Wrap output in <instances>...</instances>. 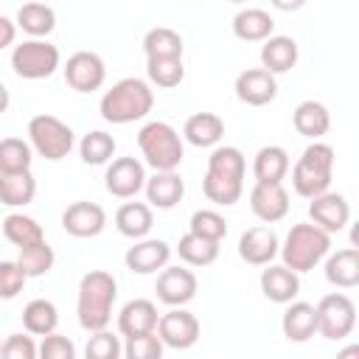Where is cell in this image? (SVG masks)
I'll use <instances>...</instances> for the list:
<instances>
[{
    "label": "cell",
    "instance_id": "7c38bea8",
    "mask_svg": "<svg viewBox=\"0 0 359 359\" xmlns=\"http://www.w3.org/2000/svg\"><path fill=\"white\" fill-rule=\"evenodd\" d=\"M107 79V65L98 53L93 50H76L67 56L65 65V81L76 90V93H95L101 90Z\"/></svg>",
    "mask_w": 359,
    "mask_h": 359
},
{
    "label": "cell",
    "instance_id": "c3c4849f",
    "mask_svg": "<svg viewBox=\"0 0 359 359\" xmlns=\"http://www.w3.org/2000/svg\"><path fill=\"white\" fill-rule=\"evenodd\" d=\"M337 359H359V345H356V342L345 345V348L337 353Z\"/></svg>",
    "mask_w": 359,
    "mask_h": 359
},
{
    "label": "cell",
    "instance_id": "9c48e42d",
    "mask_svg": "<svg viewBox=\"0 0 359 359\" xmlns=\"http://www.w3.org/2000/svg\"><path fill=\"white\" fill-rule=\"evenodd\" d=\"M314 311H317V334H323L325 339H342L356 325V306L345 292L323 294Z\"/></svg>",
    "mask_w": 359,
    "mask_h": 359
},
{
    "label": "cell",
    "instance_id": "603a6c76",
    "mask_svg": "<svg viewBox=\"0 0 359 359\" xmlns=\"http://www.w3.org/2000/svg\"><path fill=\"white\" fill-rule=\"evenodd\" d=\"M280 328H283V337L289 342H306L317 334V311L311 303L306 300H292L286 303V311L280 317Z\"/></svg>",
    "mask_w": 359,
    "mask_h": 359
},
{
    "label": "cell",
    "instance_id": "e0dca14e",
    "mask_svg": "<svg viewBox=\"0 0 359 359\" xmlns=\"http://www.w3.org/2000/svg\"><path fill=\"white\" fill-rule=\"evenodd\" d=\"M250 210L266 224L280 222L289 213V194L283 182H255L250 191Z\"/></svg>",
    "mask_w": 359,
    "mask_h": 359
},
{
    "label": "cell",
    "instance_id": "83f0119b",
    "mask_svg": "<svg viewBox=\"0 0 359 359\" xmlns=\"http://www.w3.org/2000/svg\"><path fill=\"white\" fill-rule=\"evenodd\" d=\"M151 224H154V213L146 202H123L115 210V227L126 238H135V241L146 238Z\"/></svg>",
    "mask_w": 359,
    "mask_h": 359
},
{
    "label": "cell",
    "instance_id": "7a4b0ae2",
    "mask_svg": "<svg viewBox=\"0 0 359 359\" xmlns=\"http://www.w3.org/2000/svg\"><path fill=\"white\" fill-rule=\"evenodd\" d=\"M118 297V280L107 269H90L79 280V300H76V314L79 325L84 331H104L112 320V306Z\"/></svg>",
    "mask_w": 359,
    "mask_h": 359
},
{
    "label": "cell",
    "instance_id": "74e56055",
    "mask_svg": "<svg viewBox=\"0 0 359 359\" xmlns=\"http://www.w3.org/2000/svg\"><path fill=\"white\" fill-rule=\"evenodd\" d=\"M31 143L22 137H3L0 140V174H22L31 171Z\"/></svg>",
    "mask_w": 359,
    "mask_h": 359
},
{
    "label": "cell",
    "instance_id": "d4e9b609",
    "mask_svg": "<svg viewBox=\"0 0 359 359\" xmlns=\"http://www.w3.org/2000/svg\"><path fill=\"white\" fill-rule=\"evenodd\" d=\"M272 31H275V20L261 6H247L233 17V34L244 42H264L272 36Z\"/></svg>",
    "mask_w": 359,
    "mask_h": 359
},
{
    "label": "cell",
    "instance_id": "8fae6325",
    "mask_svg": "<svg viewBox=\"0 0 359 359\" xmlns=\"http://www.w3.org/2000/svg\"><path fill=\"white\" fill-rule=\"evenodd\" d=\"M196 289H199V280L188 266H163L154 283L157 300L171 309H182L185 303H191L196 297Z\"/></svg>",
    "mask_w": 359,
    "mask_h": 359
},
{
    "label": "cell",
    "instance_id": "8d00e7d4",
    "mask_svg": "<svg viewBox=\"0 0 359 359\" xmlns=\"http://www.w3.org/2000/svg\"><path fill=\"white\" fill-rule=\"evenodd\" d=\"M17 264L22 266V272H25L28 278H42V275H48V272L53 269L56 252H53V247L42 238V241H36V244L22 247L20 255H17Z\"/></svg>",
    "mask_w": 359,
    "mask_h": 359
},
{
    "label": "cell",
    "instance_id": "f907efd6",
    "mask_svg": "<svg viewBox=\"0 0 359 359\" xmlns=\"http://www.w3.org/2000/svg\"><path fill=\"white\" fill-rule=\"evenodd\" d=\"M0 345H3V339H0Z\"/></svg>",
    "mask_w": 359,
    "mask_h": 359
},
{
    "label": "cell",
    "instance_id": "9a60e30c",
    "mask_svg": "<svg viewBox=\"0 0 359 359\" xmlns=\"http://www.w3.org/2000/svg\"><path fill=\"white\" fill-rule=\"evenodd\" d=\"M309 216H311V224H317L320 230L331 236V233H339L351 222V205L342 194L325 191L309 202Z\"/></svg>",
    "mask_w": 359,
    "mask_h": 359
},
{
    "label": "cell",
    "instance_id": "277c9868",
    "mask_svg": "<svg viewBox=\"0 0 359 359\" xmlns=\"http://www.w3.org/2000/svg\"><path fill=\"white\" fill-rule=\"evenodd\" d=\"M278 252L283 258V266L300 275L314 269L331 252V236L311 222H300V224H292Z\"/></svg>",
    "mask_w": 359,
    "mask_h": 359
},
{
    "label": "cell",
    "instance_id": "4fadbf2b",
    "mask_svg": "<svg viewBox=\"0 0 359 359\" xmlns=\"http://www.w3.org/2000/svg\"><path fill=\"white\" fill-rule=\"evenodd\" d=\"M104 185L112 196L118 199H132L143 191L146 185V165L137 160V157H115L109 165H107V174H104Z\"/></svg>",
    "mask_w": 359,
    "mask_h": 359
},
{
    "label": "cell",
    "instance_id": "bcb514c9",
    "mask_svg": "<svg viewBox=\"0 0 359 359\" xmlns=\"http://www.w3.org/2000/svg\"><path fill=\"white\" fill-rule=\"evenodd\" d=\"M0 359H36V342L31 334H8L0 345Z\"/></svg>",
    "mask_w": 359,
    "mask_h": 359
},
{
    "label": "cell",
    "instance_id": "cb8c5ba5",
    "mask_svg": "<svg viewBox=\"0 0 359 359\" xmlns=\"http://www.w3.org/2000/svg\"><path fill=\"white\" fill-rule=\"evenodd\" d=\"M297 42L292 36H283V34H272L269 39H264L261 45V67L272 76L278 73H289L294 65H297Z\"/></svg>",
    "mask_w": 359,
    "mask_h": 359
},
{
    "label": "cell",
    "instance_id": "2e32d148",
    "mask_svg": "<svg viewBox=\"0 0 359 359\" xmlns=\"http://www.w3.org/2000/svg\"><path fill=\"white\" fill-rule=\"evenodd\" d=\"M275 95H278V81L264 67H247L236 76V98L241 104L264 107V104L275 101Z\"/></svg>",
    "mask_w": 359,
    "mask_h": 359
},
{
    "label": "cell",
    "instance_id": "f35d334b",
    "mask_svg": "<svg viewBox=\"0 0 359 359\" xmlns=\"http://www.w3.org/2000/svg\"><path fill=\"white\" fill-rule=\"evenodd\" d=\"M79 154H81V160L87 165H104L115 154V137L109 132H104V129H93V132H87L81 137Z\"/></svg>",
    "mask_w": 359,
    "mask_h": 359
},
{
    "label": "cell",
    "instance_id": "44dd1931",
    "mask_svg": "<svg viewBox=\"0 0 359 359\" xmlns=\"http://www.w3.org/2000/svg\"><path fill=\"white\" fill-rule=\"evenodd\" d=\"M261 292L272 303H292L300 294V278L297 272L286 269L283 264H266L261 269Z\"/></svg>",
    "mask_w": 359,
    "mask_h": 359
},
{
    "label": "cell",
    "instance_id": "8992f818",
    "mask_svg": "<svg viewBox=\"0 0 359 359\" xmlns=\"http://www.w3.org/2000/svg\"><path fill=\"white\" fill-rule=\"evenodd\" d=\"M137 146H140L143 160L154 171H177L182 157H185L182 135L171 123H165V121L143 123L140 132H137Z\"/></svg>",
    "mask_w": 359,
    "mask_h": 359
},
{
    "label": "cell",
    "instance_id": "30bf717a",
    "mask_svg": "<svg viewBox=\"0 0 359 359\" xmlns=\"http://www.w3.org/2000/svg\"><path fill=\"white\" fill-rule=\"evenodd\" d=\"M154 334L160 337L163 348L188 351V348H194L199 342L202 325H199L196 314H191L188 309H168L165 314H160Z\"/></svg>",
    "mask_w": 359,
    "mask_h": 359
},
{
    "label": "cell",
    "instance_id": "60d3db41",
    "mask_svg": "<svg viewBox=\"0 0 359 359\" xmlns=\"http://www.w3.org/2000/svg\"><path fill=\"white\" fill-rule=\"evenodd\" d=\"M146 76L157 87H177L185 79V65L182 59H146Z\"/></svg>",
    "mask_w": 359,
    "mask_h": 359
},
{
    "label": "cell",
    "instance_id": "7dc6e473",
    "mask_svg": "<svg viewBox=\"0 0 359 359\" xmlns=\"http://www.w3.org/2000/svg\"><path fill=\"white\" fill-rule=\"evenodd\" d=\"M14 39H17V22L8 20L6 14H0V50L14 45Z\"/></svg>",
    "mask_w": 359,
    "mask_h": 359
},
{
    "label": "cell",
    "instance_id": "b9f144b4",
    "mask_svg": "<svg viewBox=\"0 0 359 359\" xmlns=\"http://www.w3.org/2000/svg\"><path fill=\"white\" fill-rule=\"evenodd\" d=\"M123 345L112 331H93L84 345V359H121Z\"/></svg>",
    "mask_w": 359,
    "mask_h": 359
},
{
    "label": "cell",
    "instance_id": "5b68a950",
    "mask_svg": "<svg viewBox=\"0 0 359 359\" xmlns=\"http://www.w3.org/2000/svg\"><path fill=\"white\" fill-rule=\"evenodd\" d=\"M331 177H334V149L320 140L309 143L297 157V163L292 165V188L306 199L325 194Z\"/></svg>",
    "mask_w": 359,
    "mask_h": 359
},
{
    "label": "cell",
    "instance_id": "836d02e7",
    "mask_svg": "<svg viewBox=\"0 0 359 359\" xmlns=\"http://www.w3.org/2000/svg\"><path fill=\"white\" fill-rule=\"evenodd\" d=\"M36 194V180L31 171L0 174V202L8 208H25Z\"/></svg>",
    "mask_w": 359,
    "mask_h": 359
},
{
    "label": "cell",
    "instance_id": "6da1fadb",
    "mask_svg": "<svg viewBox=\"0 0 359 359\" xmlns=\"http://www.w3.org/2000/svg\"><path fill=\"white\" fill-rule=\"evenodd\" d=\"M244 171L247 160L236 146H216L208 157V168L202 177V191L216 205H236L244 194Z\"/></svg>",
    "mask_w": 359,
    "mask_h": 359
},
{
    "label": "cell",
    "instance_id": "d6986e66",
    "mask_svg": "<svg viewBox=\"0 0 359 359\" xmlns=\"http://www.w3.org/2000/svg\"><path fill=\"white\" fill-rule=\"evenodd\" d=\"M168 258H171L168 241H163V238H140L126 250L123 264H126V269H132L137 275H151V272L168 266Z\"/></svg>",
    "mask_w": 359,
    "mask_h": 359
},
{
    "label": "cell",
    "instance_id": "4316f807",
    "mask_svg": "<svg viewBox=\"0 0 359 359\" xmlns=\"http://www.w3.org/2000/svg\"><path fill=\"white\" fill-rule=\"evenodd\" d=\"M182 137L196 149H210L224 137V121L216 112H194L182 126Z\"/></svg>",
    "mask_w": 359,
    "mask_h": 359
},
{
    "label": "cell",
    "instance_id": "ffe728a7",
    "mask_svg": "<svg viewBox=\"0 0 359 359\" xmlns=\"http://www.w3.org/2000/svg\"><path fill=\"white\" fill-rule=\"evenodd\" d=\"M143 191H146L149 208L171 210L185 196V180L177 171H154L151 177H146Z\"/></svg>",
    "mask_w": 359,
    "mask_h": 359
},
{
    "label": "cell",
    "instance_id": "4dcf8cb0",
    "mask_svg": "<svg viewBox=\"0 0 359 359\" xmlns=\"http://www.w3.org/2000/svg\"><path fill=\"white\" fill-rule=\"evenodd\" d=\"M17 28L31 39H45L56 28V11L48 3H22L17 11Z\"/></svg>",
    "mask_w": 359,
    "mask_h": 359
},
{
    "label": "cell",
    "instance_id": "7bdbcfd3",
    "mask_svg": "<svg viewBox=\"0 0 359 359\" xmlns=\"http://www.w3.org/2000/svg\"><path fill=\"white\" fill-rule=\"evenodd\" d=\"M123 356L126 359H163V342L154 331L140 334V337H126Z\"/></svg>",
    "mask_w": 359,
    "mask_h": 359
},
{
    "label": "cell",
    "instance_id": "ba28073f",
    "mask_svg": "<svg viewBox=\"0 0 359 359\" xmlns=\"http://www.w3.org/2000/svg\"><path fill=\"white\" fill-rule=\"evenodd\" d=\"M59 48L48 39H22L20 45H14L11 50V70L20 79L28 81H39L56 73L59 67Z\"/></svg>",
    "mask_w": 359,
    "mask_h": 359
},
{
    "label": "cell",
    "instance_id": "d6a6232c",
    "mask_svg": "<svg viewBox=\"0 0 359 359\" xmlns=\"http://www.w3.org/2000/svg\"><path fill=\"white\" fill-rule=\"evenodd\" d=\"M22 325H25V331L34 334V337H48V334H53L56 325H59V309H56L50 300L36 297V300H31V303L22 309Z\"/></svg>",
    "mask_w": 359,
    "mask_h": 359
},
{
    "label": "cell",
    "instance_id": "7402d4cb",
    "mask_svg": "<svg viewBox=\"0 0 359 359\" xmlns=\"http://www.w3.org/2000/svg\"><path fill=\"white\" fill-rule=\"evenodd\" d=\"M157 320H160L157 306L151 300H146V297H135V300H129L121 309V314H118V331L123 337L151 334V331H157Z\"/></svg>",
    "mask_w": 359,
    "mask_h": 359
},
{
    "label": "cell",
    "instance_id": "52a82bcc",
    "mask_svg": "<svg viewBox=\"0 0 359 359\" xmlns=\"http://www.w3.org/2000/svg\"><path fill=\"white\" fill-rule=\"evenodd\" d=\"M28 140H31V151H36L39 157H45L50 163L67 157L76 143L73 129L48 112H39L28 121Z\"/></svg>",
    "mask_w": 359,
    "mask_h": 359
},
{
    "label": "cell",
    "instance_id": "e575fe53",
    "mask_svg": "<svg viewBox=\"0 0 359 359\" xmlns=\"http://www.w3.org/2000/svg\"><path fill=\"white\" fill-rule=\"evenodd\" d=\"M3 236H6L17 250H22V247H28V244L42 241V238H45V230H42V224H39L34 216L8 213V216L3 219Z\"/></svg>",
    "mask_w": 359,
    "mask_h": 359
},
{
    "label": "cell",
    "instance_id": "d590c367",
    "mask_svg": "<svg viewBox=\"0 0 359 359\" xmlns=\"http://www.w3.org/2000/svg\"><path fill=\"white\" fill-rule=\"evenodd\" d=\"M177 252H180V258L188 266H208V264H213L219 258V241H210V238L185 233L177 241Z\"/></svg>",
    "mask_w": 359,
    "mask_h": 359
},
{
    "label": "cell",
    "instance_id": "f546056e",
    "mask_svg": "<svg viewBox=\"0 0 359 359\" xmlns=\"http://www.w3.org/2000/svg\"><path fill=\"white\" fill-rule=\"evenodd\" d=\"M289 168H292V163H289V154L283 146H264L252 157L255 182H283Z\"/></svg>",
    "mask_w": 359,
    "mask_h": 359
},
{
    "label": "cell",
    "instance_id": "f1b7e54d",
    "mask_svg": "<svg viewBox=\"0 0 359 359\" xmlns=\"http://www.w3.org/2000/svg\"><path fill=\"white\" fill-rule=\"evenodd\" d=\"M292 123H294V129H297L303 137L320 140V137L331 129V115H328V107H325V104L309 98V101H300V104L294 107Z\"/></svg>",
    "mask_w": 359,
    "mask_h": 359
},
{
    "label": "cell",
    "instance_id": "484cf974",
    "mask_svg": "<svg viewBox=\"0 0 359 359\" xmlns=\"http://www.w3.org/2000/svg\"><path fill=\"white\" fill-rule=\"evenodd\" d=\"M325 280L337 289H353L359 283V250L342 247L325 255Z\"/></svg>",
    "mask_w": 359,
    "mask_h": 359
},
{
    "label": "cell",
    "instance_id": "ab89813d",
    "mask_svg": "<svg viewBox=\"0 0 359 359\" xmlns=\"http://www.w3.org/2000/svg\"><path fill=\"white\" fill-rule=\"evenodd\" d=\"M188 233L222 244V238L227 236V222H224V216H222L219 210L202 208V210H194V216H191V222H188Z\"/></svg>",
    "mask_w": 359,
    "mask_h": 359
},
{
    "label": "cell",
    "instance_id": "681fc988",
    "mask_svg": "<svg viewBox=\"0 0 359 359\" xmlns=\"http://www.w3.org/2000/svg\"><path fill=\"white\" fill-rule=\"evenodd\" d=\"M8 104H11V95H8V87L0 81V115L8 109Z\"/></svg>",
    "mask_w": 359,
    "mask_h": 359
},
{
    "label": "cell",
    "instance_id": "f6af8a7d",
    "mask_svg": "<svg viewBox=\"0 0 359 359\" xmlns=\"http://www.w3.org/2000/svg\"><path fill=\"white\" fill-rule=\"evenodd\" d=\"M28 275L22 272V266L17 261H0V297L3 300H11L22 292Z\"/></svg>",
    "mask_w": 359,
    "mask_h": 359
},
{
    "label": "cell",
    "instance_id": "ac0fdd59",
    "mask_svg": "<svg viewBox=\"0 0 359 359\" xmlns=\"http://www.w3.org/2000/svg\"><path fill=\"white\" fill-rule=\"evenodd\" d=\"M278 250H280L278 236L266 224H255V227L244 230L241 238H238V255H241V261H247L252 266L272 264V258L278 255Z\"/></svg>",
    "mask_w": 359,
    "mask_h": 359
},
{
    "label": "cell",
    "instance_id": "5bb4252c",
    "mask_svg": "<svg viewBox=\"0 0 359 359\" xmlns=\"http://www.w3.org/2000/svg\"><path fill=\"white\" fill-rule=\"evenodd\" d=\"M62 227L76 238H95L107 227V210L98 202H73L62 213Z\"/></svg>",
    "mask_w": 359,
    "mask_h": 359
},
{
    "label": "cell",
    "instance_id": "1f68e13d",
    "mask_svg": "<svg viewBox=\"0 0 359 359\" xmlns=\"http://www.w3.org/2000/svg\"><path fill=\"white\" fill-rule=\"evenodd\" d=\"M143 50L146 59H182V36L168 25L149 28L143 36Z\"/></svg>",
    "mask_w": 359,
    "mask_h": 359
},
{
    "label": "cell",
    "instance_id": "3957f363",
    "mask_svg": "<svg viewBox=\"0 0 359 359\" xmlns=\"http://www.w3.org/2000/svg\"><path fill=\"white\" fill-rule=\"evenodd\" d=\"M154 107V93L149 87V81L137 79V76H126L121 81H115L104 95H101V118L107 123H135L140 118H146Z\"/></svg>",
    "mask_w": 359,
    "mask_h": 359
},
{
    "label": "cell",
    "instance_id": "ee69618b",
    "mask_svg": "<svg viewBox=\"0 0 359 359\" xmlns=\"http://www.w3.org/2000/svg\"><path fill=\"white\" fill-rule=\"evenodd\" d=\"M36 359H76V345L65 334H48L36 345Z\"/></svg>",
    "mask_w": 359,
    "mask_h": 359
}]
</instances>
